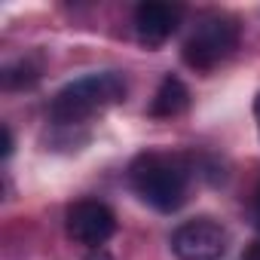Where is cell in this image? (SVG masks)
Returning a JSON list of instances; mask_svg holds the SVG:
<instances>
[{
  "mask_svg": "<svg viewBox=\"0 0 260 260\" xmlns=\"http://www.w3.org/2000/svg\"><path fill=\"white\" fill-rule=\"evenodd\" d=\"M128 187H132L150 208L172 214L184 205L190 187V162L181 153L150 150L141 153L128 169Z\"/></svg>",
  "mask_w": 260,
  "mask_h": 260,
  "instance_id": "cell-1",
  "label": "cell"
},
{
  "mask_svg": "<svg viewBox=\"0 0 260 260\" xmlns=\"http://www.w3.org/2000/svg\"><path fill=\"white\" fill-rule=\"evenodd\" d=\"M128 95V83L119 71L86 74L55 92L49 101V119L58 125H80L113 104H122Z\"/></svg>",
  "mask_w": 260,
  "mask_h": 260,
  "instance_id": "cell-2",
  "label": "cell"
},
{
  "mask_svg": "<svg viewBox=\"0 0 260 260\" xmlns=\"http://www.w3.org/2000/svg\"><path fill=\"white\" fill-rule=\"evenodd\" d=\"M236 46H239V22L226 13H208L193 25L190 37L181 46V58L187 68L205 74L223 64L236 52Z\"/></svg>",
  "mask_w": 260,
  "mask_h": 260,
  "instance_id": "cell-3",
  "label": "cell"
},
{
  "mask_svg": "<svg viewBox=\"0 0 260 260\" xmlns=\"http://www.w3.org/2000/svg\"><path fill=\"white\" fill-rule=\"evenodd\" d=\"M226 245V226L214 217H190L172 233V251L178 260H220Z\"/></svg>",
  "mask_w": 260,
  "mask_h": 260,
  "instance_id": "cell-4",
  "label": "cell"
},
{
  "mask_svg": "<svg viewBox=\"0 0 260 260\" xmlns=\"http://www.w3.org/2000/svg\"><path fill=\"white\" fill-rule=\"evenodd\" d=\"M64 226H68V236L74 242H80L86 248H101L116 233V217L104 202L83 199V202H74L68 208Z\"/></svg>",
  "mask_w": 260,
  "mask_h": 260,
  "instance_id": "cell-5",
  "label": "cell"
},
{
  "mask_svg": "<svg viewBox=\"0 0 260 260\" xmlns=\"http://www.w3.org/2000/svg\"><path fill=\"white\" fill-rule=\"evenodd\" d=\"M181 25V7L162 4V0H144L135 7V37L141 46L156 49L162 46Z\"/></svg>",
  "mask_w": 260,
  "mask_h": 260,
  "instance_id": "cell-6",
  "label": "cell"
},
{
  "mask_svg": "<svg viewBox=\"0 0 260 260\" xmlns=\"http://www.w3.org/2000/svg\"><path fill=\"white\" fill-rule=\"evenodd\" d=\"M187 104H190V92H187L184 80H178V77L169 74V77H162V83H159V89H156V95L150 101V116L172 119V116L184 113Z\"/></svg>",
  "mask_w": 260,
  "mask_h": 260,
  "instance_id": "cell-7",
  "label": "cell"
},
{
  "mask_svg": "<svg viewBox=\"0 0 260 260\" xmlns=\"http://www.w3.org/2000/svg\"><path fill=\"white\" fill-rule=\"evenodd\" d=\"M0 80H4V89H31L40 80V68L34 61H28V58H19V61L4 68Z\"/></svg>",
  "mask_w": 260,
  "mask_h": 260,
  "instance_id": "cell-8",
  "label": "cell"
},
{
  "mask_svg": "<svg viewBox=\"0 0 260 260\" xmlns=\"http://www.w3.org/2000/svg\"><path fill=\"white\" fill-rule=\"evenodd\" d=\"M251 220H254V226L260 230V181H257V187H254V193H251Z\"/></svg>",
  "mask_w": 260,
  "mask_h": 260,
  "instance_id": "cell-9",
  "label": "cell"
},
{
  "mask_svg": "<svg viewBox=\"0 0 260 260\" xmlns=\"http://www.w3.org/2000/svg\"><path fill=\"white\" fill-rule=\"evenodd\" d=\"M83 260H113V257H110V251L101 245V248H89V254H86Z\"/></svg>",
  "mask_w": 260,
  "mask_h": 260,
  "instance_id": "cell-10",
  "label": "cell"
},
{
  "mask_svg": "<svg viewBox=\"0 0 260 260\" xmlns=\"http://www.w3.org/2000/svg\"><path fill=\"white\" fill-rule=\"evenodd\" d=\"M242 260H260V236L245 248V254H242Z\"/></svg>",
  "mask_w": 260,
  "mask_h": 260,
  "instance_id": "cell-11",
  "label": "cell"
},
{
  "mask_svg": "<svg viewBox=\"0 0 260 260\" xmlns=\"http://www.w3.org/2000/svg\"><path fill=\"white\" fill-rule=\"evenodd\" d=\"M13 153V132H10V125H4V159Z\"/></svg>",
  "mask_w": 260,
  "mask_h": 260,
  "instance_id": "cell-12",
  "label": "cell"
},
{
  "mask_svg": "<svg viewBox=\"0 0 260 260\" xmlns=\"http://www.w3.org/2000/svg\"><path fill=\"white\" fill-rule=\"evenodd\" d=\"M254 116H257V125H260V95H257V101H254Z\"/></svg>",
  "mask_w": 260,
  "mask_h": 260,
  "instance_id": "cell-13",
  "label": "cell"
}]
</instances>
